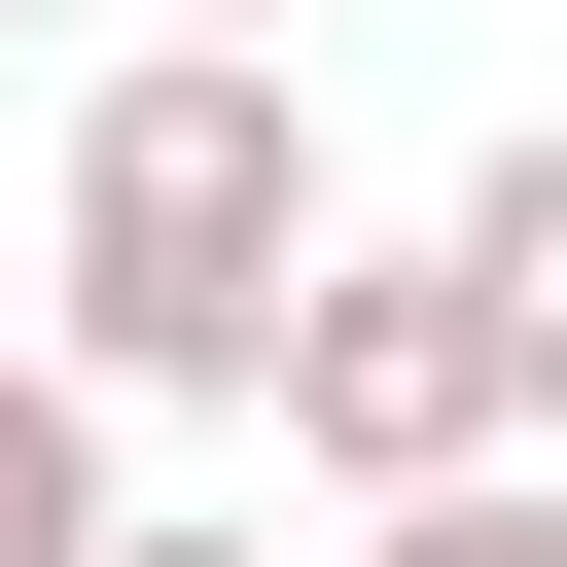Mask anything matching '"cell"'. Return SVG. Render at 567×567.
<instances>
[{
    "label": "cell",
    "mask_w": 567,
    "mask_h": 567,
    "mask_svg": "<svg viewBox=\"0 0 567 567\" xmlns=\"http://www.w3.org/2000/svg\"><path fill=\"white\" fill-rule=\"evenodd\" d=\"M319 35H106L71 71V177H35V319L106 354V425H213L284 390V284H319Z\"/></svg>",
    "instance_id": "obj_1"
},
{
    "label": "cell",
    "mask_w": 567,
    "mask_h": 567,
    "mask_svg": "<svg viewBox=\"0 0 567 567\" xmlns=\"http://www.w3.org/2000/svg\"><path fill=\"white\" fill-rule=\"evenodd\" d=\"M319 496H461V461H532V354H496V284H461V213L425 248H319L284 284V390H248Z\"/></svg>",
    "instance_id": "obj_2"
},
{
    "label": "cell",
    "mask_w": 567,
    "mask_h": 567,
    "mask_svg": "<svg viewBox=\"0 0 567 567\" xmlns=\"http://www.w3.org/2000/svg\"><path fill=\"white\" fill-rule=\"evenodd\" d=\"M106 496H142V461H106V354L0 319V567H106Z\"/></svg>",
    "instance_id": "obj_3"
},
{
    "label": "cell",
    "mask_w": 567,
    "mask_h": 567,
    "mask_svg": "<svg viewBox=\"0 0 567 567\" xmlns=\"http://www.w3.org/2000/svg\"><path fill=\"white\" fill-rule=\"evenodd\" d=\"M461 284H496V354H532V425H567V106L461 142Z\"/></svg>",
    "instance_id": "obj_4"
},
{
    "label": "cell",
    "mask_w": 567,
    "mask_h": 567,
    "mask_svg": "<svg viewBox=\"0 0 567 567\" xmlns=\"http://www.w3.org/2000/svg\"><path fill=\"white\" fill-rule=\"evenodd\" d=\"M354 567H567V425H532V461H461V496H354Z\"/></svg>",
    "instance_id": "obj_5"
},
{
    "label": "cell",
    "mask_w": 567,
    "mask_h": 567,
    "mask_svg": "<svg viewBox=\"0 0 567 567\" xmlns=\"http://www.w3.org/2000/svg\"><path fill=\"white\" fill-rule=\"evenodd\" d=\"M106 567H284V496H106Z\"/></svg>",
    "instance_id": "obj_6"
},
{
    "label": "cell",
    "mask_w": 567,
    "mask_h": 567,
    "mask_svg": "<svg viewBox=\"0 0 567 567\" xmlns=\"http://www.w3.org/2000/svg\"><path fill=\"white\" fill-rule=\"evenodd\" d=\"M142 35H319V0H142Z\"/></svg>",
    "instance_id": "obj_7"
},
{
    "label": "cell",
    "mask_w": 567,
    "mask_h": 567,
    "mask_svg": "<svg viewBox=\"0 0 567 567\" xmlns=\"http://www.w3.org/2000/svg\"><path fill=\"white\" fill-rule=\"evenodd\" d=\"M0 35H35V0H0Z\"/></svg>",
    "instance_id": "obj_8"
}]
</instances>
